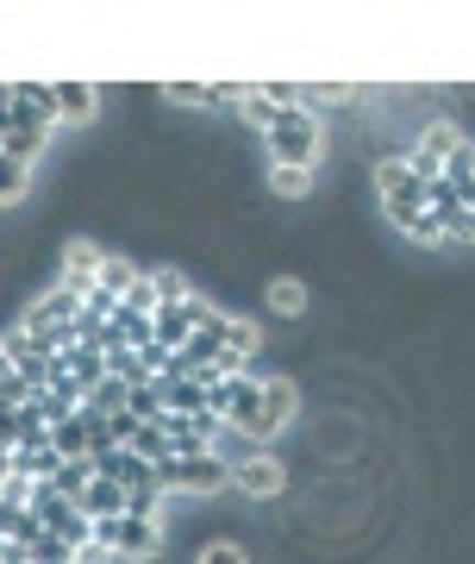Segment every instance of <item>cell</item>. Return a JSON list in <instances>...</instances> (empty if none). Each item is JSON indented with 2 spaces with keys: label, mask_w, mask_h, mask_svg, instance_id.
Returning <instances> with one entry per match:
<instances>
[{
  "label": "cell",
  "mask_w": 475,
  "mask_h": 564,
  "mask_svg": "<svg viewBox=\"0 0 475 564\" xmlns=\"http://www.w3.org/2000/svg\"><path fill=\"white\" fill-rule=\"evenodd\" d=\"M263 144H269V158L276 163L313 170L319 151H325V126H319V113H307V107H281V120L263 132Z\"/></svg>",
  "instance_id": "cell-1"
},
{
  "label": "cell",
  "mask_w": 475,
  "mask_h": 564,
  "mask_svg": "<svg viewBox=\"0 0 475 564\" xmlns=\"http://www.w3.org/2000/svg\"><path fill=\"white\" fill-rule=\"evenodd\" d=\"M157 484H163V496H219V489H232V464L219 452L169 458V464H157Z\"/></svg>",
  "instance_id": "cell-2"
},
{
  "label": "cell",
  "mask_w": 475,
  "mask_h": 564,
  "mask_svg": "<svg viewBox=\"0 0 475 564\" xmlns=\"http://www.w3.org/2000/svg\"><path fill=\"white\" fill-rule=\"evenodd\" d=\"M232 484L238 496H251V502H269V496H281L288 489V464L269 458V452H251V458L232 464Z\"/></svg>",
  "instance_id": "cell-3"
},
{
  "label": "cell",
  "mask_w": 475,
  "mask_h": 564,
  "mask_svg": "<svg viewBox=\"0 0 475 564\" xmlns=\"http://www.w3.org/2000/svg\"><path fill=\"white\" fill-rule=\"evenodd\" d=\"M100 263H107V251H100L95 239H69L63 245V289L76 295V302H88L100 289Z\"/></svg>",
  "instance_id": "cell-4"
},
{
  "label": "cell",
  "mask_w": 475,
  "mask_h": 564,
  "mask_svg": "<svg viewBox=\"0 0 475 564\" xmlns=\"http://www.w3.org/2000/svg\"><path fill=\"white\" fill-rule=\"evenodd\" d=\"M163 433H169V452H176V458H195V452H213L219 445L225 421H213V414H169Z\"/></svg>",
  "instance_id": "cell-5"
},
{
  "label": "cell",
  "mask_w": 475,
  "mask_h": 564,
  "mask_svg": "<svg viewBox=\"0 0 475 564\" xmlns=\"http://www.w3.org/2000/svg\"><path fill=\"white\" fill-rule=\"evenodd\" d=\"M113 552L119 558H157L163 552V521L157 514H119L113 521Z\"/></svg>",
  "instance_id": "cell-6"
},
{
  "label": "cell",
  "mask_w": 475,
  "mask_h": 564,
  "mask_svg": "<svg viewBox=\"0 0 475 564\" xmlns=\"http://www.w3.org/2000/svg\"><path fill=\"white\" fill-rule=\"evenodd\" d=\"M295 408H300V395H295V383L288 377H276V383H263V414H257V426H251V440L257 445H269L281 433V426L295 421Z\"/></svg>",
  "instance_id": "cell-7"
},
{
  "label": "cell",
  "mask_w": 475,
  "mask_h": 564,
  "mask_svg": "<svg viewBox=\"0 0 475 564\" xmlns=\"http://www.w3.org/2000/svg\"><path fill=\"white\" fill-rule=\"evenodd\" d=\"M225 389H232V402H225V426H238V433L251 440V426H257V414H263V383L251 377V370H238V377H225Z\"/></svg>",
  "instance_id": "cell-8"
},
{
  "label": "cell",
  "mask_w": 475,
  "mask_h": 564,
  "mask_svg": "<svg viewBox=\"0 0 475 564\" xmlns=\"http://www.w3.org/2000/svg\"><path fill=\"white\" fill-rule=\"evenodd\" d=\"M76 314H81V302H76V295H69V289H63V282H57L51 295H38V302L25 307V321H20V326H25V333H32V339H44L51 326L76 321Z\"/></svg>",
  "instance_id": "cell-9"
},
{
  "label": "cell",
  "mask_w": 475,
  "mask_h": 564,
  "mask_svg": "<svg viewBox=\"0 0 475 564\" xmlns=\"http://www.w3.org/2000/svg\"><path fill=\"white\" fill-rule=\"evenodd\" d=\"M51 88H57V113L69 126H88L100 113V88L95 82H81V76H69V82H51Z\"/></svg>",
  "instance_id": "cell-10"
},
{
  "label": "cell",
  "mask_w": 475,
  "mask_h": 564,
  "mask_svg": "<svg viewBox=\"0 0 475 564\" xmlns=\"http://www.w3.org/2000/svg\"><path fill=\"white\" fill-rule=\"evenodd\" d=\"M376 188H382V202H426V182L407 170V158H382L376 163Z\"/></svg>",
  "instance_id": "cell-11"
},
{
  "label": "cell",
  "mask_w": 475,
  "mask_h": 564,
  "mask_svg": "<svg viewBox=\"0 0 475 564\" xmlns=\"http://www.w3.org/2000/svg\"><path fill=\"white\" fill-rule=\"evenodd\" d=\"M426 214H432V220L444 226V245H451L456 226L470 220V207H463V195H456V182H444V176L426 182Z\"/></svg>",
  "instance_id": "cell-12"
},
{
  "label": "cell",
  "mask_w": 475,
  "mask_h": 564,
  "mask_svg": "<svg viewBox=\"0 0 475 564\" xmlns=\"http://www.w3.org/2000/svg\"><path fill=\"white\" fill-rule=\"evenodd\" d=\"M63 364H69V377H76L81 402L107 383V351H100V345H69V351H63Z\"/></svg>",
  "instance_id": "cell-13"
},
{
  "label": "cell",
  "mask_w": 475,
  "mask_h": 564,
  "mask_svg": "<svg viewBox=\"0 0 475 564\" xmlns=\"http://www.w3.org/2000/svg\"><path fill=\"white\" fill-rule=\"evenodd\" d=\"M13 464H20V477H32V484H57V470L69 458H63L57 445L44 440V445H13Z\"/></svg>",
  "instance_id": "cell-14"
},
{
  "label": "cell",
  "mask_w": 475,
  "mask_h": 564,
  "mask_svg": "<svg viewBox=\"0 0 475 564\" xmlns=\"http://www.w3.org/2000/svg\"><path fill=\"white\" fill-rule=\"evenodd\" d=\"M207 333H219V339L232 345V351H238V358H244V364L257 358V345H263V333H257V321H244V314H219V321H213V326H207Z\"/></svg>",
  "instance_id": "cell-15"
},
{
  "label": "cell",
  "mask_w": 475,
  "mask_h": 564,
  "mask_svg": "<svg viewBox=\"0 0 475 564\" xmlns=\"http://www.w3.org/2000/svg\"><path fill=\"white\" fill-rule=\"evenodd\" d=\"M81 514H88V521H100V514H125V489L95 470V484L81 489Z\"/></svg>",
  "instance_id": "cell-16"
},
{
  "label": "cell",
  "mask_w": 475,
  "mask_h": 564,
  "mask_svg": "<svg viewBox=\"0 0 475 564\" xmlns=\"http://www.w3.org/2000/svg\"><path fill=\"white\" fill-rule=\"evenodd\" d=\"M456 144H463V132H456L451 120H432V126H426V139H419V158L438 163V176H444V163H451Z\"/></svg>",
  "instance_id": "cell-17"
},
{
  "label": "cell",
  "mask_w": 475,
  "mask_h": 564,
  "mask_svg": "<svg viewBox=\"0 0 475 564\" xmlns=\"http://www.w3.org/2000/svg\"><path fill=\"white\" fill-rule=\"evenodd\" d=\"M38 533H44V527H38V514H32V508H25V502H7V496H0V540L32 545Z\"/></svg>",
  "instance_id": "cell-18"
},
{
  "label": "cell",
  "mask_w": 475,
  "mask_h": 564,
  "mask_svg": "<svg viewBox=\"0 0 475 564\" xmlns=\"http://www.w3.org/2000/svg\"><path fill=\"white\" fill-rule=\"evenodd\" d=\"M132 395H125V414H139V421L163 426L169 421V408H163V383H125Z\"/></svg>",
  "instance_id": "cell-19"
},
{
  "label": "cell",
  "mask_w": 475,
  "mask_h": 564,
  "mask_svg": "<svg viewBox=\"0 0 475 564\" xmlns=\"http://www.w3.org/2000/svg\"><path fill=\"white\" fill-rule=\"evenodd\" d=\"M51 445H57V452H63L69 464L88 458V421H81V408H76V414H69L63 426H51Z\"/></svg>",
  "instance_id": "cell-20"
},
{
  "label": "cell",
  "mask_w": 475,
  "mask_h": 564,
  "mask_svg": "<svg viewBox=\"0 0 475 564\" xmlns=\"http://www.w3.org/2000/svg\"><path fill=\"white\" fill-rule=\"evenodd\" d=\"M188 333H195V321H188V307H157V345H169V351H181L188 345Z\"/></svg>",
  "instance_id": "cell-21"
},
{
  "label": "cell",
  "mask_w": 475,
  "mask_h": 564,
  "mask_svg": "<svg viewBox=\"0 0 475 564\" xmlns=\"http://www.w3.org/2000/svg\"><path fill=\"white\" fill-rule=\"evenodd\" d=\"M139 276H144V270L132 258H113V251H107V263H100V289H107V295H119V302H125V289H132Z\"/></svg>",
  "instance_id": "cell-22"
},
{
  "label": "cell",
  "mask_w": 475,
  "mask_h": 564,
  "mask_svg": "<svg viewBox=\"0 0 475 564\" xmlns=\"http://www.w3.org/2000/svg\"><path fill=\"white\" fill-rule=\"evenodd\" d=\"M269 314H281V321H300V314H307V289H300V282H269Z\"/></svg>",
  "instance_id": "cell-23"
},
{
  "label": "cell",
  "mask_w": 475,
  "mask_h": 564,
  "mask_svg": "<svg viewBox=\"0 0 475 564\" xmlns=\"http://www.w3.org/2000/svg\"><path fill=\"white\" fill-rule=\"evenodd\" d=\"M44 144H51V139H38V132H0V158H13V163L32 170V163L44 158Z\"/></svg>",
  "instance_id": "cell-24"
},
{
  "label": "cell",
  "mask_w": 475,
  "mask_h": 564,
  "mask_svg": "<svg viewBox=\"0 0 475 564\" xmlns=\"http://www.w3.org/2000/svg\"><path fill=\"white\" fill-rule=\"evenodd\" d=\"M269 188L295 202V195H307V188H313V170H300V163H269Z\"/></svg>",
  "instance_id": "cell-25"
},
{
  "label": "cell",
  "mask_w": 475,
  "mask_h": 564,
  "mask_svg": "<svg viewBox=\"0 0 475 564\" xmlns=\"http://www.w3.org/2000/svg\"><path fill=\"white\" fill-rule=\"evenodd\" d=\"M238 113H244V120L257 126V132H269V126L281 120V107L269 101V95H263V88H244V101H238Z\"/></svg>",
  "instance_id": "cell-26"
},
{
  "label": "cell",
  "mask_w": 475,
  "mask_h": 564,
  "mask_svg": "<svg viewBox=\"0 0 475 564\" xmlns=\"http://www.w3.org/2000/svg\"><path fill=\"white\" fill-rule=\"evenodd\" d=\"M25 188H32V170H25V163H13V158H0V207L25 202Z\"/></svg>",
  "instance_id": "cell-27"
},
{
  "label": "cell",
  "mask_w": 475,
  "mask_h": 564,
  "mask_svg": "<svg viewBox=\"0 0 475 564\" xmlns=\"http://www.w3.org/2000/svg\"><path fill=\"white\" fill-rule=\"evenodd\" d=\"M25 558L32 564H76V545L57 540V533H38V540L25 545Z\"/></svg>",
  "instance_id": "cell-28"
},
{
  "label": "cell",
  "mask_w": 475,
  "mask_h": 564,
  "mask_svg": "<svg viewBox=\"0 0 475 564\" xmlns=\"http://www.w3.org/2000/svg\"><path fill=\"white\" fill-rule=\"evenodd\" d=\"M132 452L139 458H151V464H169L176 452H169V433L163 426H151V421H139V440H132Z\"/></svg>",
  "instance_id": "cell-29"
},
{
  "label": "cell",
  "mask_w": 475,
  "mask_h": 564,
  "mask_svg": "<svg viewBox=\"0 0 475 564\" xmlns=\"http://www.w3.org/2000/svg\"><path fill=\"white\" fill-rule=\"evenodd\" d=\"M125 395H132V389L119 383V377H107V383H100L81 408H95V414H125Z\"/></svg>",
  "instance_id": "cell-30"
},
{
  "label": "cell",
  "mask_w": 475,
  "mask_h": 564,
  "mask_svg": "<svg viewBox=\"0 0 475 564\" xmlns=\"http://www.w3.org/2000/svg\"><path fill=\"white\" fill-rule=\"evenodd\" d=\"M119 307H125V314H157L163 302H157V282H151V270H144V276L125 289V302H119Z\"/></svg>",
  "instance_id": "cell-31"
},
{
  "label": "cell",
  "mask_w": 475,
  "mask_h": 564,
  "mask_svg": "<svg viewBox=\"0 0 475 564\" xmlns=\"http://www.w3.org/2000/svg\"><path fill=\"white\" fill-rule=\"evenodd\" d=\"M151 282H157V302H163V307H176V302H188V295H195L181 270H151Z\"/></svg>",
  "instance_id": "cell-32"
},
{
  "label": "cell",
  "mask_w": 475,
  "mask_h": 564,
  "mask_svg": "<svg viewBox=\"0 0 475 564\" xmlns=\"http://www.w3.org/2000/svg\"><path fill=\"white\" fill-rule=\"evenodd\" d=\"M219 351H225V339H219V333H207V326H200V333H188V345H181V358H188V364H213Z\"/></svg>",
  "instance_id": "cell-33"
},
{
  "label": "cell",
  "mask_w": 475,
  "mask_h": 564,
  "mask_svg": "<svg viewBox=\"0 0 475 564\" xmlns=\"http://www.w3.org/2000/svg\"><path fill=\"white\" fill-rule=\"evenodd\" d=\"M470 176H475V144L463 139V144H456V151H451V163H444V182H456V188H463V182H470Z\"/></svg>",
  "instance_id": "cell-34"
},
{
  "label": "cell",
  "mask_w": 475,
  "mask_h": 564,
  "mask_svg": "<svg viewBox=\"0 0 475 564\" xmlns=\"http://www.w3.org/2000/svg\"><path fill=\"white\" fill-rule=\"evenodd\" d=\"M163 101L169 107H200L207 101V88H200V82H163Z\"/></svg>",
  "instance_id": "cell-35"
},
{
  "label": "cell",
  "mask_w": 475,
  "mask_h": 564,
  "mask_svg": "<svg viewBox=\"0 0 475 564\" xmlns=\"http://www.w3.org/2000/svg\"><path fill=\"white\" fill-rule=\"evenodd\" d=\"M244 101V88H238V82H207V101L200 107H238Z\"/></svg>",
  "instance_id": "cell-36"
},
{
  "label": "cell",
  "mask_w": 475,
  "mask_h": 564,
  "mask_svg": "<svg viewBox=\"0 0 475 564\" xmlns=\"http://www.w3.org/2000/svg\"><path fill=\"white\" fill-rule=\"evenodd\" d=\"M107 433H113V445H132L139 440V414H107Z\"/></svg>",
  "instance_id": "cell-37"
},
{
  "label": "cell",
  "mask_w": 475,
  "mask_h": 564,
  "mask_svg": "<svg viewBox=\"0 0 475 564\" xmlns=\"http://www.w3.org/2000/svg\"><path fill=\"white\" fill-rule=\"evenodd\" d=\"M0 445H20V408L0 395Z\"/></svg>",
  "instance_id": "cell-38"
},
{
  "label": "cell",
  "mask_w": 475,
  "mask_h": 564,
  "mask_svg": "<svg viewBox=\"0 0 475 564\" xmlns=\"http://www.w3.org/2000/svg\"><path fill=\"white\" fill-rule=\"evenodd\" d=\"M119 558V552H113V545H100V540H81L76 545V564H113Z\"/></svg>",
  "instance_id": "cell-39"
},
{
  "label": "cell",
  "mask_w": 475,
  "mask_h": 564,
  "mask_svg": "<svg viewBox=\"0 0 475 564\" xmlns=\"http://www.w3.org/2000/svg\"><path fill=\"white\" fill-rule=\"evenodd\" d=\"M200 564H251V558H244L238 545H225V540H219V545H207V552H200Z\"/></svg>",
  "instance_id": "cell-40"
},
{
  "label": "cell",
  "mask_w": 475,
  "mask_h": 564,
  "mask_svg": "<svg viewBox=\"0 0 475 564\" xmlns=\"http://www.w3.org/2000/svg\"><path fill=\"white\" fill-rule=\"evenodd\" d=\"M32 489H38L32 477H7V484H0V496H7V502H25V508H32Z\"/></svg>",
  "instance_id": "cell-41"
},
{
  "label": "cell",
  "mask_w": 475,
  "mask_h": 564,
  "mask_svg": "<svg viewBox=\"0 0 475 564\" xmlns=\"http://www.w3.org/2000/svg\"><path fill=\"white\" fill-rule=\"evenodd\" d=\"M0 564H32V558H25L20 540H0Z\"/></svg>",
  "instance_id": "cell-42"
},
{
  "label": "cell",
  "mask_w": 475,
  "mask_h": 564,
  "mask_svg": "<svg viewBox=\"0 0 475 564\" xmlns=\"http://www.w3.org/2000/svg\"><path fill=\"white\" fill-rule=\"evenodd\" d=\"M7 477H20V464H13V445H0V484Z\"/></svg>",
  "instance_id": "cell-43"
},
{
  "label": "cell",
  "mask_w": 475,
  "mask_h": 564,
  "mask_svg": "<svg viewBox=\"0 0 475 564\" xmlns=\"http://www.w3.org/2000/svg\"><path fill=\"white\" fill-rule=\"evenodd\" d=\"M7 383H20V370H13V358H7V351H0V389Z\"/></svg>",
  "instance_id": "cell-44"
}]
</instances>
